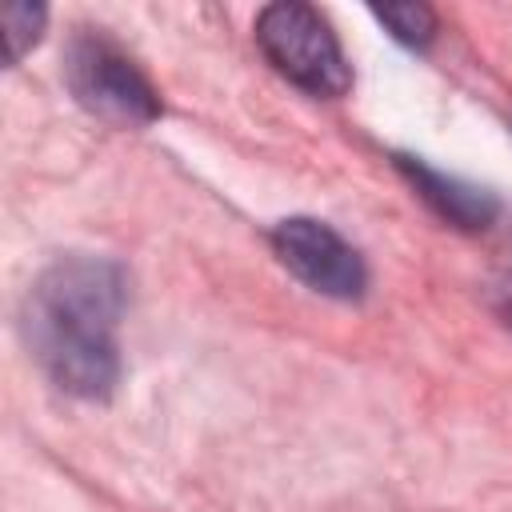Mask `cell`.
I'll list each match as a JSON object with an SVG mask.
<instances>
[{
	"instance_id": "cell-1",
	"label": "cell",
	"mask_w": 512,
	"mask_h": 512,
	"mask_svg": "<svg viewBox=\"0 0 512 512\" xmlns=\"http://www.w3.org/2000/svg\"><path fill=\"white\" fill-rule=\"evenodd\" d=\"M128 308V272L108 256L52 260L20 304V336L40 372L76 400H108L120 384L116 328Z\"/></svg>"
},
{
	"instance_id": "cell-2",
	"label": "cell",
	"mask_w": 512,
	"mask_h": 512,
	"mask_svg": "<svg viewBox=\"0 0 512 512\" xmlns=\"http://www.w3.org/2000/svg\"><path fill=\"white\" fill-rule=\"evenodd\" d=\"M64 84L72 100L92 112L96 120H108L116 128H144L160 120V92L140 72V64L108 40L100 28H80L68 40L64 52Z\"/></svg>"
},
{
	"instance_id": "cell-3",
	"label": "cell",
	"mask_w": 512,
	"mask_h": 512,
	"mask_svg": "<svg viewBox=\"0 0 512 512\" xmlns=\"http://www.w3.org/2000/svg\"><path fill=\"white\" fill-rule=\"evenodd\" d=\"M256 44L264 60L308 96H344L352 88V68L328 20L300 0H280L260 8Z\"/></svg>"
},
{
	"instance_id": "cell-4",
	"label": "cell",
	"mask_w": 512,
	"mask_h": 512,
	"mask_svg": "<svg viewBox=\"0 0 512 512\" xmlns=\"http://www.w3.org/2000/svg\"><path fill=\"white\" fill-rule=\"evenodd\" d=\"M276 260L312 292L332 300H360L368 288V268L360 252L324 220L316 216H288L272 232Z\"/></svg>"
},
{
	"instance_id": "cell-5",
	"label": "cell",
	"mask_w": 512,
	"mask_h": 512,
	"mask_svg": "<svg viewBox=\"0 0 512 512\" xmlns=\"http://www.w3.org/2000/svg\"><path fill=\"white\" fill-rule=\"evenodd\" d=\"M392 164H396V172L416 188V196H420L440 220H448V224H456V228H464V232L488 228V224L496 220V212H500V200H496L488 188L468 184V180H460V176H452V172H440V168H432L424 156L392 152Z\"/></svg>"
},
{
	"instance_id": "cell-6",
	"label": "cell",
	"mask_w": 512,
	"mask_h": 512,
	"mask_svg": "<svg viewBox=\"0 0 512 512\" xmlns=\"http://www.w3.org/2000/svg\"><path fill=\"white\" fill-rule=\"evenodd\" d=\"M372 16L404 48H428L432 36H436V12L428 4H416V0H408V4H376Z\"/></svg>"
},
{
	"instance_id": "cell-7",
	"label": "cell",
	"mask_w": 512,
	"mask_h": 512,
	"mask_svg": "<svg viewBox=\"0 0 512 512\" xmlns=\"http://www.w3.org/2000/svg\"><path fill=\"white\" fill-rule=\"evenodd\" d=\"M0 24H4L8 64H20L24 52H32V44L40 40V32L48 24V8L44 4H28V0H8L0 8Z\"/></svg>"
},
{
	"instance_id": "cell-8",
	"label": "cell",
	"mask_w": 512,
	"mask_h": 512,
	"mask_svg": "<svg viewBox=\"0 0 512 512\" xmlns=\"http://www.w3.org/2000/svg\"><path fill=\"white\" fill-rule=\"evenodd\" d=\"M492 312L500 316L504 328H512V272L492 280Z\"/></svg>"
}]
</instances>
